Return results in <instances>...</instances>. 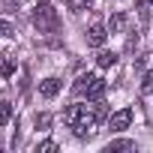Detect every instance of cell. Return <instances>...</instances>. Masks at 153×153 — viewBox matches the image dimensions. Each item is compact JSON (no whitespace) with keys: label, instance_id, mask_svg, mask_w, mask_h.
<instances>
[{"label":"cell","instance_id":"cell-1","mask_svg":"<svg viewBox=\"0 0 153 153\" xmlns=\"http://www.w3.org/2000/svg\"><path fill=\"white\" fill-rule=\"evenodd\" d=\"M33 27H36L39 33H45V36L57 33V27H60V15H57V9H54L51 0H39V3L33 6Z\"/></svg>","mask_w":153,"mask_h":153},{"label":"cell","instance_id":"cell-2","mask_svg":"<svg viewBox=\"0 0 153 153\" xmlns=\"http://www.w3.org/2000/svg\"><path fill=\"white\" fill-rule=\"evenodd\" d=\"M72 93L75 96H87V99H102V93H105V81L99 78V75H78L75 78V84H72Z\"/></svg>","mask_w":153,"mask_h":153},{"label":"cell","instance_id":"cell-3","mask_svg":"<svg viewBox=\"0 0 153 153\" xmlns=\"http://www.w3.org/2000/svg\"><path fill=\"white\" fill-rule=\"evenodd\" d=\"M129 123H132V108H120V111L108 114V129L111 132H123V129H129Z\"/></svg>","mask_w":153,"mask_h":153},{"label":"cell","instance_id":"cell-4","mask_svg":"<svg viewBox=\"0 0 153 153\" xmlns=\"http://www.w3.org/2000/svg\"><path fill=\"white\" fill-rule=\"evenodd\" d=\"M105 39H108V27L105 24H90V30H87V45L90 48H102L105 45Z\"/></svg>","mask_w":153,"mask_h":153},{"label":"cell","instance_id":"cell-5","mask_svg":"<svg viewBox=\"0 0 153 153\" xmlns=\"http://www.w3.org/2000/svg\"><path fill=\"white\" fill-rule=\"evenodd\" d=\"M87 114H90V105H69V108L63 111V123L72 129L75 123H78V120H84Z\"/></svg>","mask_w":153,"mask_h":153},{"label":"cell","instance_id":"cell-6","mask_svg":"<svg viewBox=\"0 0 153 153\" xmlns=\"http://www.w3.org/2000/svg\"><path fill=\"white\" fill-rule=\"evenodd\" d=\"M60 87H63V81L54 78V75H51V78H42V81H39V96H42V99H54V96L60 93Z\"/></svg>","mask_w":153,"mask_h":153},{"label":"cell","instance_id":"cell-7","mask_svg":"<svg viewBox=\"0 0 153 153\" xmlns=\"http://www.w3.org/2000/svg\"><path fill=\"white\" fill-rule=\"evenodd\" d=\"M12 72H15V54L3 51V54H0V78H9Z\"/></svg>","mask_w":153,"mask_h":153},{"label":"cell","instance_id":"cell-8","mask_svg":"<svg viewBox=\"0 0 153 153\" xmlns=\"http://www.w3.org/2000/svg\"><path fill=\"white\" fill-rule=\"evenodd\" d=\"M120 150H135V141L117 138V141H108V144H105V153H120Z\"/></svg>","mask_w":153,"mask_h":153},{"label":"cell","instance_id":"cell-9","mask_svg":"<svg viewBox=\"0 0 153 153\" xmlns=\"http://www.w3.org/2000/svg\"><path fill=\"white\" fill-rule=\"evenodd\" d=\"M90 111H93V117H96V123H102V120H108V105H105L102 99H90Z\"/></svg>","mask_w":153,"mask_h":153},{"label":"cell","instance_id":"cell-10","mask_svg":"<svg viewBox=\"0 0 153 153\" xmlns=\"http://www.w3.org/2000/svg\"><path fill=\"white\" fill-rule=\"evenodd\" d=\"M123 27H126V12H114L108 21V33H120Z\"/></svg>","mask_w":153,"mask_h":153},{"label":"cell","instance_id":"cell-11","mask_svg":"<svg viewBox=\"0 0 153 153\" xmlns=\"http://www.w3.org/2000/svg\"><path fill=\"white\" fill-rule=\"evenodd\" d=\"M96 63H99L102 69H111V66L117 63V54H114V51H99V54H96Z\"/></svg>","mask_w":153,"mask_h":153},{"label":"cell","instance_id":"cell-12","mask_svg":"<svg viewBox=\"0 0 153 153\" xmlns=\"http://www.w3.org/2000/svg\"><path fill=\"white\" fill-rule=\"evenodd\" d=\"M9 117H12V105L9 102H0V126H6Z\"/></svg>","mask_w":153,"mask_h":153},{"label":"cell","instance_id":"cell-13","mask_svg":"<svg viewBox=\"0 0 153 153\" xmlns=\"http://www.w3.org/2000/svg\"><path fill=\"white\" fill-rule=\"evenodd\" d=\"M0 36H3V39H6V36H15V24L6 21V18H0Z\"/></svg>","mask_w":153,"mask_h":153},{"label":"cell","instance_id":"cell-14","mask_svg":"<svg viewBox=\"0 0 153 153\" xmlns=\"http://www.w3.org/2000/svg\"><path fill=\"white\" fill-rule=\"evenodd\" d=\"M54 150H57L54 141H39V144H36V153H54Z\"/></svg>","mask_w":153,"mask_h":153},{"label":"cell","instance_id":"cell-15","mask_svg":"<svg viewBox=\"0 0 153 153\" xmlns=\"http://www.w3.org/2000/svg\"><path fill=\"white\" fill-rule=\"evenodd\" d=\"M51 126V114H36V129H48Z\"/></svg>","mask_w":153,"mask_h":153},{"label":"cell","instance_id":"cell-16","mask_svg":"<svg viewBox=\"0 0 153 153\" xmlns=\"http://www.w3.org/2000/svg\"><path fill=\"white\" fill-rule=\"evenodd\" d=\"M3 3H6V9H12V6L18 9V6H24V3H27V0H3Z\"/></svg>","mask_w":153,"mask_h":153},{"label":"cell","instance_id":"cell-17","mask_svg":"<svg viewBox=\"0 0 153 153\" xmlns=\"http://www.w3.org/2000/svg\"><path fill=\"white\" fill-rule=\"evenodd\" d=\"M78 3H93V0H78Z\"/></svg>","mask_w":153,"mask_h":153},{"label":"cell","instance_id":"cell-18","mask_svg":"<svg viewBox=\"0 0 153 153\" xmlns=\"http://www.w3.org/2000/svg\"><path fill=\"white\" fill-rule=\"evenodd\" d=\"M147 3H153V0H147Z\"/></svg>","mask_w":153,"mask_h":153}]
</instances>
